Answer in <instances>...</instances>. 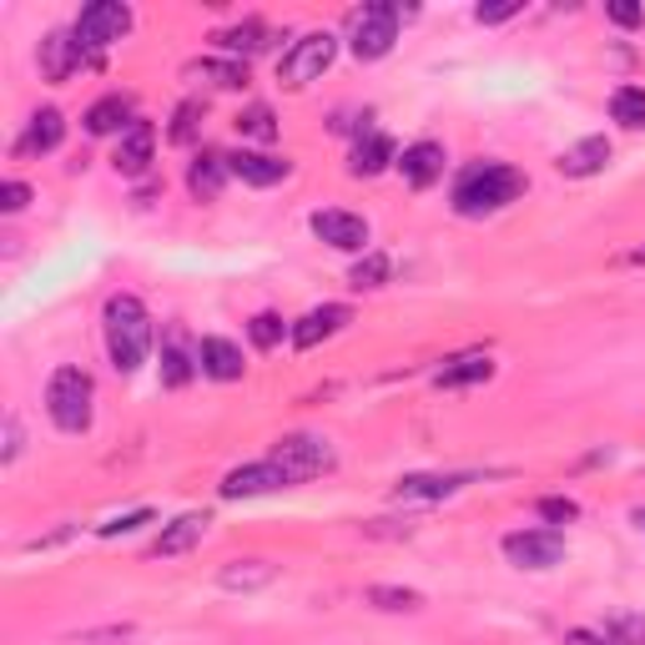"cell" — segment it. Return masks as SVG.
Returning a JSON list of instances; mask_svg holds the SVG:
<instances>
[{
	"label": "cell",
	"instance_id": "6da1fadb",
	"mask_svg": "<svg viewBox=\"0 0 645 645\" xmlns=\"http://www.w3.org/2000/svg\"><path fill=\"white\" fill-rule=\"evenodd\" d=\"M101 328H106V353H112L116 373H137L151 353V313L137 293H112L101 308Z\"/></svg>",
	"mask_w": 645,
	"mask_h": 645
},
{
	"label": "cell",
	"instance_id": "7a4b0ae2",
	"mask_svg": "<svg viewBox=\"0 0 645 645\" xmlns=\"http://www.w3.org/2000/svg\"><path fill=\"white\" fill-rule=\"evenodd\" d=\"M524 192V177L505 161H479L469 172H460L454 182V212L460 217H484V212H499L505 202H514Z\"/></svg>",
	"mask_w": 645,
	"mask_h": 645
},
{
	"label": "cell",
	"instance_id": "3957f363",
	"mask_svg": "<svg viewBox=\"0 0 645 645\" xmlns=\"http://www.w3.org/2000/svg\"><path fill=\"white\" fill-rule=\"evenodd\" d=\"M91 398H97V388H91V373L87 369H56L46 384V414L56 429H66V434H87L91 429Z\"/></svg>",
	"mask_w": 645,
	"mask_h": 645
},
{
	"label": "cell",
	"instance_id": "277c9868",
	"mask_svg": "<svg viewBox=\"0 0 645 645\" xmlns=\"http://www.w3.org/2000/svg\"><path fill=\"white\" fill-rule=\"evenodd\" d=\"M394 41H398V5H388V0H373V5H359L348 15V46H353L359 61L388 56Z\"/></svg>",
	"mask_w": 645,
	"mask_h": 645
},
{
	"label": "cell",
	"instance_id": "5b68a950",
	"mask_svg": "<svg viewBox=\"0 0 645 645\" xmlns=\"http://www.w3.org/2000/svg\"><path fill=\"white\" fill-rule=\"evenodd\" d=\"M126 31H132V11H126L122 0H97V5H87L81 11V21H76V50H81V61H101V50L112 46V41H122Z\"/></svg>",
	"mask_w": 645,
	"mask_h": 645
},
{
	"label": "cell",
	"instance_id": "8992f818",
	"mask_svg": "<svg viewBox=\"0 0 645 645\" xmlns=\"http://www.w3.org/2000/svg\"><path fill=\"white\" fill-rule=\"evenodd\" d=\"M338 56V36H328V31H308V36H298L293 46L283 50V61H278V81L283 87H308V81H318L328 66H333Z\"/></svg>",
	"mask_w": 645,
	"mask_h": 645
},
{
	"label": "cell",
	"instance_id": "52a82bcc",
	"mask_svg": "<svg viewBox=\"0 0 645 645\" xmlns=\"http://www.w3.org/2000/svg\"><path fill=\"white\" fill-rule=\"evenodd\" d=\"M268 460L287 474V484H303V479H313V474L333 469V449H328V439L322 434H287V439H278L273 444Z\"/></svg>",
	"mask_w": 645,
	"mask_h": 645
},
{
	"label": "cell",
	"instance_id": "ba28073f",
	"mask_svg": "<svg viewBox=\"0 0 645 645\" xmlns=\"http://www.w3.org/2000/svg\"><path fill=\"white\" fill-rule=\"evenodd\" d=\"M565 555V534L559 530H514L505 534V559L509 565H520V570H550L559 565Z\"/></svg>",
	"mask_w": 645,
	"mask_h": 645
},
{
	"label": "cell",
	"instance_id": "9c48e42d",
	"mask_svg": "<svg viewBox=\"0 0 645 645\" xmlns=\"http://www.w3.org/2000/svg\"><path fill=\"white\" fill-rule=\"evenodd\" d=\"M313 237L328 242V248H338V252H363L369 248V223L353 217V212L328 207V212H313Z\"/></svg>",
	"mask_w": 645,
	"mask_h": 645
},
{
	"label": "cell",
	"instance_id": "30bf717a",
	"mask_svg": "<svg viewBox=\"0 0 645 645\" xmlns=\"http://www.w3.org/2000/svg\"><path fill=\"white\" fill-rule=\"evenodd\" d=\"M273 489H287V474L273 460L242 464V469H233L223 479V499H252V495H273Z\"/></svg>",
	"mask_w": 645,
	"mask_h": 645
},
{
	"label": "cell",
	"instance_id": "8fae6325",
	"mask_svg": "<svg viewBox=\"0 0 645 645\" xmlns=\"http://www.w3.org/2000/svg\"><path fill=\"white\" fill-rule=\"evenodd\" d=\"M348 322H353V308H348V303H322V308H313L308 318L293 322V348L308 353V348H318L322 338H333L338 328H348Z\"/></svg>",
	"mask_w": 645,
	"mask_h": 645
},
{
	"label": "cell",
	"instance_id": "7c38bea8",
	"mask_svg": "<svg viewBox=\"0 0 645 645\" xmlns=\"http://www.w3.org/2000/svg\"><path fill=\"white\" fill-rule=\"evenodd\" d=\"M151 147H157V132H151V122H132L122 132V142H116V172L122 177H142L151 167Z\"/></svg>",
	"mask_w": 645,
	"mask_h": 645
},
{
	"label": "cell",
	"instance_id": "4fadbf2b",
	"mask_svg": "<svg viewBox=\"0 0 645 645\" xmlns=\"http://www.w3.org/2000/svg\"><path fill=\"white\" fill-rule=\"evenodd\" d=\"M398 172H404L409 186H434L439 177H444V147H439V142H414V147H404V157H398Z\"/></svg>",
	"mask_w": 645,
	"mask_h": 645
},
{
	"label": "cell",
	"instance_id": "5bb4252c",
	"mask_svg": "<svg viewBox=\"0 0 645 645\" xmlns=\"http://www.w3.org/2000/svg\"><path fill=\"white\" fill-rule=\"evenodd\" d=\"M197 369L207 373V378H217V384H233V378H242V348L227 343V338H202Z\"/></svg>",
	"mask_w": 645,
	"mask_h": 645
},
{
	"label": "cell",
	"instance_id": "9a60e30c",
	"mask_svg": "<svg viewBox=\"0 0 645 645\" xmlns=\"http://www.w3.org/2000/svg\"><path fill=\"white\" fill-rule=\"evenodd\" d=\"M227 167H233V177H242L248 186H273L293 172V161H278V157H268V151H233Z\"/></svg>",
	"mask_w": 645,
	"mask_h": 645
},
{
	"label": "cell",
	"instance_id": "2e32d148",
	"mask_svg": "<svg viewBox=\"0 0 645 645\" xmlns=\"http://www.w3.org/2000/svg\"><path fill=\"white\" fill-rule=\"evenodd\" d=\"M278 580V565H268V559H227L223 570H217V585L223 590H242V596H252V590H262V585Z\"/></svg>",
	"mask_w": 645,
	"mask_h": 645
},
{
	"label": "cell",
	"instance_id": "e0dca14e",
	"mask_svg": "<svg viewBox=\"0 0 645 645\" xmlns=\"http://www.w3.org/2000/svg\"><path fill=\"white\" fill-rule=\"evenodd\" d=\"M207 524H212V520H207V514H197V509H192V514H177V520L157 534L151 555H157V559H161V555H186V550H192L202 534H207Z\"/></svg>",
	"mask_w": 645,
	"mask_h": 645
},
{
	"label": "cell",
	"instance_id": "ac0fdd59",
	"mask_svg": "<svg viewBox=\"0 0 645 645\" xmlns=\"http://www.w3.org/2000/svg\"><path fill=\"white\" fill-rule=\"evenodd\" d=\"M81 122H87V132H91V137H106V132H126V126L137 122V116H132V97L112 91V97L91 101V112L81 116Z\"/></svg>",
	"mask_w": 645,
	"mask_h": 645
},
{
	"label": "cell",
	"instance_id": "d6986e66",
	"mask_svg": "<svg viewBox=\"0 0 645 645\" xmlns=\"http://www.w3.org/2000/svg\"><path fill=\"white\" fill-rule=\"evenodd\" d=\"M76 66H87V61H81V50H76V36L50 31V36L41 41V71H46V81H66Z\"/></svg>",
	"mask_w": 645,
	"mask_h": 645
},
{
	"label": "cell",
	"instance_id": "ffe728a7",
	"mask_svg": "<svg viewBox=\"0 0 645 645\" xmlns=\"http://www.w3.org/2000/svg\"><path fill=\"white\" fill-rule=\"evenodd\" d=\"M227 177H233V167H227V157H217V151H202V157L186 167V186H192V197H197V202L217 197Z\"/></svg>",
	"mask_w": 645,
	"mask_h": 645
},
{
	"label": "cell",
	"instance_id": "44dd1931",
	"mask_svg": "<svg viewBox=\"0 0 645 645\" xmlns=\"http://www.w3.org/2000/svg\"><path fill=\"white\" fill-rule=\"evenodd\" d=\"M495 373V363H489V353H460V359H449L444 369L434 373L439 388H469V384H484Z\"/></svg>",
	"mask_w": 645,
	"mask_h": 645
},
{
	"label": "cell",
	"instance_id": "7402d4cb",
	"mask_svg": "<svg viewBox=\"0 0 645 645\" xmlns=\"http://www.w3.org/2000/svg\"><path fill=\"white\" fill-rule=\"evenodd\" d=\"M61 137H66V116L56 112V106H41V112L31 116V126H25L21 151H56Z\"/></svg>",
	"mask_w": 645,
	"mask_h": 645
},
{
	"label": "cell",
	"instance_id": "603a6c76",
	"mask_svg": "<svg viewBox=\"0 0 645 645\" xmlns=\"http://www.w3.org/2000/svg\"><path fill=\"white\" fill-rule=\"evenodd\" d=\"M388 161H394V142H388L384 132H363L359 147H353V161H348V172L373 177V172H384Z\"/></svg>",
	"mask_w": 645,
	"mask_h": 645
},
{
	"label": "cell",
	"instance_id": "cb8c5ba5",
	"mask_svg": "<svg viewBox=\"0 0 645 645\" xmlns=\"http://www.w3.org/2000/svg\"><path fill=\"white\" fill-rule=\"evenodd\" d=\"M606 161H610V142L606 137H585L580 147H570L565 157H559V172L565 177H596Z\"/></svg>",
	"mask_w": 645,
	"mask_h": 645
},
{
	"label": "cell",
	"instance_id": "d4e9b609",
	"mask_svg": "<svg viewBox=\"0 0 645 645\" xmlns=\"http://www.w3.org/2000/svg\"><path fill=\"white\" fill-rule=\"evenodd\" d=\"M186 76L207 81V87H223V91L248 87V66L242 61H212V56H202V61H186Z\"/></svg>",
	"mask_w": 645,
	"mask_h": 645
},
{
	"label": "cell",
	"instance_id": "484cf974",
	"mask_svg": "<svg viewBox=\"0 0 645 645\" xmlns=\"http://www.w3.org/2000/svg\"><path fill=\"white\" fill-rule=\"evenodd\" d=\"M460 474H404V479L394 484V495L398 499H444L460 489Z\"/></svg>",
	"mask_w": 645,
	"mask_h": 645
},
{
	"label": "cell",
	"instance_id": "4316f807",
	"mask_svg": "<svg viewBox=\"0 0 645 645\" xmlns=\"http://www.w3.org/2000/svg\"><path fill=\"white\" fill-rule=\"evenodd\" d=\"M192 373H197V359L182 348V333H167V343H161V384L182 388Z\"/></svg>",
	"mask_w": 645,
	"mask_h": 645
},
{
	"label": "cell",
	"instance_id": "83f0119b",
	"mask_svg": "<svg viewBox=\"0 0 645 645\" xmlns=\"http://www.w3.org/2000/svg\"><path fill=\"white\" fill-rule=\"evenodd\" d=\"M217 46L233 50V56H258V50L268 46V25H262V21L227 25V31H217Z\"/></svg>",
	"mask_w": 645,
	"mask_h": 645
},
{
	"label": "cell",
	"instance_id": "f1b7e54d",
	"mask_svg": "<svg viewBox=\"0 0 645 645\" xmlns=\"http://www.w3.org/2000/svg\"><path fill=\"white\" fill-rule=\"evenodd\" d=\"M610 116L621 126H645V91L641 87H615V97H610Z\"/></svg>",
	"mask_w": 645,
	"mask_h": 645
},
{
	"label": "cell",
	"instance_id": "f546056e",
	"mask_svg": "<svg viewBox=\"0 0 645 645\" xmlns=\"http://www.w3.org/2000/svg\"><path fill=\"white\" fill-rule=\"evenodd\" d=\"M237 132H242V137H258V142H273V137H278L273 106H262V101H252L248 112L237 116Z\"/></svg>",
	"mask_w": 645,
	"mask_h": 645
},
{
	"label": "cell",
	"instance_id": "4dcf8cb0",
	"mask_svg": "<svg viewBox=\"0 0 645 645\" xmlns=\"http://www.w3.org/2000/svg\"><path fill=\"white\" fill-rule=\"evenodd\" d=\"M369 606H378V610H419L423 596H419V590H398V585H373Z\"/></svg>",
	"mask_w": 645,
	"mask_h": 645
},
{
	"label": "cell",
	"instance_id": "1f68e13d",
	"mask_svg": "<svg viewBox=\"0 0 645 645\" xmlns=\"http://www.w3.org/2000/svg\"><path fill=\"white\" fill-rule=\"evenodd\" d=\"M384 278H388V258H384V252H369L363 262H353L348 283H353V287H384Z\"/></svg>",
	"mask_w": 645,
	"mask_h": 645
},
{
	"label": "cell",
	"instance_id": "d6a6232c",
	"mask_svg": "<svg viewBox=\"0 0 645 645\" xmlns=\"http://www.w3.org/2000/svg\"><path fill=\"white\" fill-rule=\"evenodd\" d=\"M197 116H202V101H182L172 112V132H167V137H172L177 147H186V142L197 137Z\"/></svg>",
	"mask_w": 645,
	"mask_h": 645
},
{
	"label": "cell",
	"instance_id": "836d02e7",
	"mask_svg": "<svg viewBox=\"0 0 645 645\" xmlns=\"http://www.w3.org/2000/svg\"><path fill=\"white\" fill-rule=\"evenodd\" d=\"M248 338L258 348H278L283 343V318H278V313H258V318L248 322Z\"/></svg>",
	"mask_w": 645,
	"mask_h": 645
},
{
	"label": "cell",
	"instance_id": "e575fe53",
	"mask_svg": "<svg viewBox=\"0 0 645 645\" xmlns=\"http://www.w3.org/2000/svg\"><path fill=\"white\" fill-rule=\"evenodd\" d=\"M132 625H106V631H81V635H66V645H126L132 641Z\"/></svg>",
	"mask_w": 645,
	"mask_h": 645
},
{
	"label": "cell",
	"instance_id": "d590c367",
	"mask_svg": "<svg viewBox=\"0 0 645 645\" xmlns=\"http://www.w3.org/2000/svg\"><path fill=\"white\" fill-rule=\"evenodd\" d=\"M610 645H645V615H615L610 621Z\"/></svg>",
	"mask_w": 645,
	"mask_h": 645
},
{
	"label": "cell",
	"instance_id": "8d00e7d4",
	"mask_svg": "<svg viewBox=\"0 0 645 645\" xmlns=\"http://www.w3.org/2000/svg\"><path fill=\"white\" fill-rule=\"evenodd\" d=\"M534 509H540V514H545L550 524H570L575 514H580V505H575V499H559V495L540 499V505H534Z\"/></svg>",
	"mask_w": 645,
	"mask_h": 645
},
{
	"label": "cell",
	"instance_id": "74e56055",
	"mask_svg": "<svg viewBox=\"0 0 645 645\" xmlns=\"http://www.w3.org/2000/svg\"><path fill=\"white\" fill-rule=\"evenodd\" d=\"M147 520H151V509H132V514H116V520L101 524V534H106V540H112V534H132V530H142Z\"/></svg>",
	"mask_w": 645,
	"mask_h": 645
},
{
	"label": "cell",
	"instance_id": "f35d334b",
	"mask_svg": "<svg viewBox=\"0 0 645 645\" xmlns=\"http://www.w3.org/2000/svg\"><path fill=\"white\" fill-rule=\"evenodd\" d=\"M25 202H31V186H25V182H5V186H0V212H21Z\"/></svg>",
	"mask_w": 645,
	"mask_h": 645
},
{
	"label": "cell",
	"instance_id": "ab89813d",
	"mask_svg": "<svg viewBox=\"0 0 645 645\" xmlns=\"http://www.w3.org/2000/svg\"><path fill=\"white\" fill-rule=\"evenodd\" d=\"M514 11H520V0H499V5H479L474 15H479L484 25H495V21H509Z\"/></svg>",
	"mask_w": 645,
	"mask_h": 645
},
{
	"label": "cell",
	"instance_id": "60d3db41",
	"mask_svg": "<svg viewBox=\"0 0 645 645\" xmlns=\"http://www.w3.org/2000/svg\"><path fill=\"white\" fill-rule=\"evenodd\" d=\"M15 454H21V419L5 414V464H15Z\"/></svg>",
	"mask_w": 645,
	"mask_h": 645
},
{
	"label": "cell",
	"instance_id": "b9f144b4",
	"mask_svg": "<svg viewBox=\"0 0 645 645\" xmlns=\"http://www.w3.org/2000/svg\"><path fill=\"white\" fill-rule=\"evenodd\" d=\"M610 21H615V25H635V21H641V5H631V0H615V5H610Z\"/></svg>",
	"mask_w": 645,
	"mask_h": 645
},
{
	"label": "cell",
	"instance_id": "7bdbcfd3",
	"mask_svg": "<svg viewBox=\"0 0 645 645\" xmlns=\"http://www.w3.org/2000/svg\"><path fill=\"white\" fill-rule=\"evenodd\" d=\"M565 645H610V635H596V631H565Z\"/></svg>",
	"mask_w": 645,
	"mask_h": 645
},
{
	"label": "cell",
	"instance_id": "ee69618b",
	"mask_svg": "<svg viewBox=\"0 0 645 645\" xmlns=\"http://www.w3.org/2000/svg\"><path fill=\"white\" fill-rule=\"evenodd\" d=\"M625 268H645V242H641V248H631V252H625Z\"/></svg>",
	"mask_w": 645,
	"mask_h": 645
},
{
	"label": "cell",
	"instance_id": "f6af8a7d",
	"mask_svg": "<svg viewBox=\"0 0 645 645\" xmlns=\"http://www.w3.org/2000/svg\"><path fill=\"white\" fill-rule=\"evenodd\" d=\"M631 520H635V530H641V534H645V509H635Z\"/></svg>",
	"mask_w": 645,
	"mask_h": 645
}]
</instances>
